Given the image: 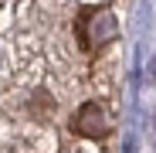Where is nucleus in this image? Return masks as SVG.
<instances>
[{
	"label": "nucleus",
	"mask_w": 156,
	"mask_h": 153,
	"mask_svg": "<svg viewBox=\"0 0 156 153\" xmlns=\"http://www.w3.org/2000/svg\"><path fill=\"white\" fill-rule=\"evenodd\" d=\"M105 119H102L98 106H85L82 112L75 116V133H82V136H105Z\"/></svg>",
	"instance_id": "f257e3e1"
}]
</instances>
